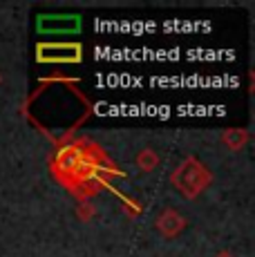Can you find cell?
<instances>
[{
  "mask_svg": "<svg viewBox=\"0 0 255 257\" xmlns=\"http://www.w3.org/2000/svg\"><path fill=\"white\" fill-rule=\"evenodd\" d=\"M184 226H186V221L181 219V215L179 212H175V210L161 212L159 219H157V228H159L164 235H168V237H175L177 233H181Z\"/></svg>",
  "mask_w": 255,
  "mask_h": 257,
  "instance_id": "2",
  "label": "cell"
},
{
  "mask_svg": "<svg viewBox=\"0 0 255 257\" xmlns=\"http://www.w3.org/2000/svg\"><path fill=\"white\" fill-rule=\"evenodd\" d=\"M139 166L144 168V170H153V168L157 166V157L153 150H146L139 155Z\"/></svg>",
  "mask_w": 255,
  "mask_h": 257,
  "instance_id": "3",
  "label": "cell"
},
{
  "mask_svg": "<svg viewBox=\"0 0 255 257\" xmlns=\"http://www.w3.org/2000/svg\"><path fill=\"white\" fill-rule=\"evenodd\" d=\"M175 177H186V179H173V181H175V186H177L181 192H186V195L190 197V199H193V197L197 195L206 184H208V172H206L195 159L186 161V164L175 172Z\"/></svg>",
  "mask_w": 255,
  "mask_h": 257,
  "instance_id": "1",
  "label": "cell"
}]
</instances>
